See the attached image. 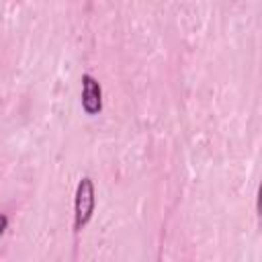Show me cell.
<instances>
[{
    "label": "cell",
    "instance_id": "obj_1",
    "mask_svg": "<svg viewBox=\"0 0 262 262\" xmlns=\"http://www.w3.org/2000/svg\"><path fill=\"white\" fill-rule=\"evenodd\" d=\"M94 211V186L90 178H82L76 188V201H74V227L82 229Z\"/></svg>",
    "mask_w": 262,
    "mask_h": 262
},
{
    "label": "cell",
    "instance_id": "obj_2",
    "mask_svg": "<svg viewBox=\"0 0 262 262\" xmlns=\"http://www.w3.org/2000/svg\"><path fill=\"white\" fill-rule=\"evenodd\" d=\"M82 106L88 115H96L102 108V90L100 84L90 76L84 74L82 76Z\"/></svg>",
    "mask_w": 262,
    "mask_h": 262
},
{
    "label": "cell",
    "instance_id": "obj_3",
    "mask_svg": "<svg viewBox=\"0 0 262 262\" xmlns=\"http://www.w3.org/2000/svg\"><path fill=\"white\" fill-rule=\"evenodd\" d=\"M6 223H8V219L4 217V215H0V235L4 233V229H6Z\"/></svg>",
    "mask_w": 262,
    "mask_h": 262
}]
</instances>
